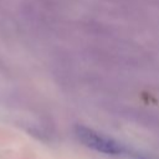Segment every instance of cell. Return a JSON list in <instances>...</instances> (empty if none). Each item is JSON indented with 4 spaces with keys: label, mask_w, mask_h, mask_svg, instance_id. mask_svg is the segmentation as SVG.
<instances>
[{
    "label": "cell",
    "mask_w": 159,
    "mask_h": 159,
    "mask_svg": "<svg viewBox=\"0 0 159 159\" xmlns=\"http://www.w3.org/2000/svg\"><path fill=\"white\" fill-rule=\"evenodd\" d=\"M77 138L88 148L103 153V154H111V155H117L123 152L122 144L116 142L114 139L106 137L91 128L78 125L75 129Z\"/></svg>",
    "instance_id": "6da1fadb"
}]
</instances>
